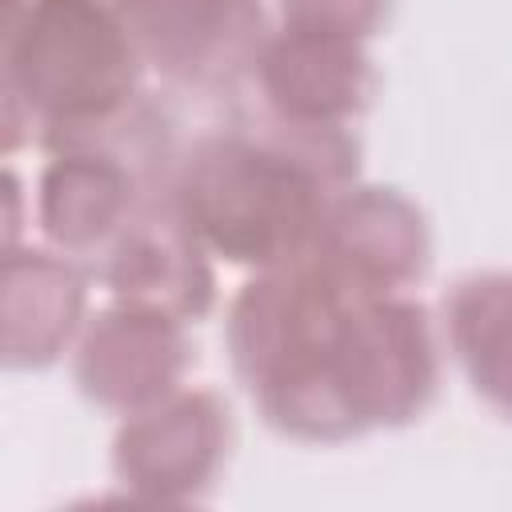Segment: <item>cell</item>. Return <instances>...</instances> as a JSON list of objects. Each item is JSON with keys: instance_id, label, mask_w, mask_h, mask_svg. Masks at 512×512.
Segmentation results:
<instances>
[{"instance_id": "1", "label": "cell", "mask_w": 512, "mask_h": 512, "mask_svg": "<svg viewBox=\"0 0 512 512\" xmlns=\"http://www.w3.org/2000/svg\"><path fill=\"white\" fill-rule=\"evenodd\" d=\"M348 172V140L336 124H232L188 152L172 180L188 228L248 264L304 256L336 208Z\"/></svg>"}, {"instance_id": "2", "label": "cell", "mask_w": 512, "mask_h": 512, "mask_svg": "<svg viewBox=\"0 0 512 512\" xmlns=\"http://www.w3.org/2000/svg\"><path fill=\"white\" fill-rule=\"evenodd\" d=\"M136 64L140 44L124 12L96 0H28L24 16L8 20V96L24 100L48 140L120 116L136 88Z\"/></svg>"}, {"instance_id": "3", "label": "cell", "mask_w": 512, "mask_h": 512, "mask_svg": "<svg viewBox=\"0 0 512 512\" xmlns=\"http://www.w3.org/2000/svg\"><path fill=\"white\" fill-rule=\"evenodd\" d=\"M120 12L140 56L180 84H232L256 64L260 8L252 0H136Z\"/></svg>"}, {"instance_id": "4", "label": "cell", "mask_w": 512, "mask_h": 512, "mask_svg": "<svg viewBox=\"0 0 512 512\" xmlns=\"http://www.w3.org/2000/svg\"><path fill=\"white\" fill-rule=\"evenodd\" d=\"M80 312V276L52 252L8 256V360H52Z\"/></svg>"}, {"instance_id": "5", "label": "cell", "mask_w": 512, "mask_h": 512, "mask_svg": "<svg viewBox=\"0 0 512 512\" xmlns=\"http://www.w3.org/2000/svg\"><path fill=\"white\" fill-rule=\"evenodd\" d=\"M452 332L476 388L512 412V280L476 276L472 284H460L452 304Z\"/></svg>"}, {"instance_id": "6", "label": "cell", "mask_w": 512, "mask_h": 512, "mask_svg": "<svg viewBox=\"0 0 512 512\" xmlns=\"http://www.w3.org/2000/svg\"><path fill=\"white\" fill-rule=\"evenodd\" d=\"M120 4H136V0H120Z\"/></svg>"}]
</instances>
